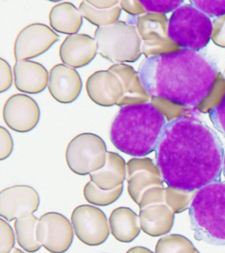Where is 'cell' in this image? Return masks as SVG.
<instances>
[{
	"label": "cell",
	"mask_w": 225,
	"mask_h": 253,
	"mask_svg": "<svg viewBox=\"0 0 225 253\" xmlns=\"http://www.w3.org/2000/svg\"><path fill=\"white\" fill-rule=\"evenodd\" d=\"M223 173H224V176L225 177V153L224 156V161H223Z\"/></svg>",
	"instance_id": "obj_39"
},
{
	"label": "cell",
	"mask_w": 225,
	"mask_h": 253,
	"mask_svg": "<svg viewBox=\"0 0 225 253\" xmlns=\"http://www.w3.org/2000/svg\"><path fill=\"white\" fill-rule=\"evenodd\" d=\"M98 53L112 63L134 62L141 55V41L133 25L118 21L94 32Z\"/></svg>",
	"instance_id": "obj_6"
},
{
	"label": "cell",
	"mask_w": 225,
	"mask_h": 253,
	"mask_svg": "<svg viewBox=\"0 0 225 253\" xmlns=\"http://www.w3.org/2000/svg\"><path fill=\"white\" fill-rule=\"evenodd\" d=\"M13 149V138L8 130L0 126V160L8 158Z\"/></svg>",
	"instance_id": "obj_33"
},
{
	"label": "cell",
	"mask_w": 225,
	"mask_h": 253,
	"mask_svg": "<svg viewBox=\"0 0 225 253\" xmlns=\"http://www.w3.org/2000/svg\"><path fill=\"white\" fill-rule=\"evenodd\" d=\"M71 221L77 237L89 246L101 245L109 236V225L105 213L94 206L77 207L72 211Z\"/></svg>",
	"instance_id": "obj_8"
},
{
	"label": "cell",
	"mask_w": 225,
	"mask_h": 253,
	"mask_svg": "<svg viewBox=\"0 0 225 253\" xmlns=\"http://www.w3.org/2000/svg\"><path fill=\"white\" fill-rule=\"evenodd\" d=\"M86 90L92 102L103 107L117 105L124 94L119 77L108 70L92 73L87 81Z\"/></svg>",
	"instance_id": "obj_14"
},
{
	"label": "cell",
	"mask_w": 225,
	"mask_h": 253,
	"mask_svg": "<svg viewBox=\"0 0 225 253\" xmlns=\"http://www.w3.org/2000/svg\"><path fill=\"white\" fill-rule=\"evenodd\" d=\"M209 115L215 128L225 136V93L219 104L209 110Z\"/></svg>",
	"instance_id": "obj_32"
},
{
	"label": "cell",
	"mask_w": 225,
	"mask_h": 253,
	"mask_svg": "<svg viewBox=\"0 0 225 253\" xmlns=\"http://www.w3.org/2000/svg\"><path fill=\"white\" fill-rule=\"evenodd\" d=\"M145 11L153 13H168L180 7L181 0H142L140 1Z\"/></svg>",
	"instance_id": "obj_28"
},
{
	"label": "cell",
	"mask_w": 225,
	"mask_h": 253,
	"mask_svg": "<svg viewBox=\"0 0 225 253\" xmlns=\"http://www.w3.org/2000/svg\"><path fill=\"white\" fill-rule=\"evenodd\" d=\"M126 253H154L149 249L143 247H134L130 249Z\"/></svg>",
	"instance_id": "obj_37"
},
{
	"label": "cell",
	"mask_w": 225,
	"mask_h": 253,
	"mask_svg": "<svg viewBox=\"0 0 225 253\" xmlns=\"http://www.w3.org/2000/svg\"><path fill=\"white\" fill-rule=\"evenodd\" d=\"M39 205V194L31 186H13L0 193V215L7 221L33 215Z\"/></svg>",
	"instance_id": "obj_11"
},
{
	"label": "cell",
	"mask_w": 225,
	"mask_h": 253,
	"mask_svg": "<svg viewBox=\"0 0 225 253\" xmlns=\"http://www.w3.org/2000/svg\"><path fill=\"white\" fill-rule=\"evenodd\" d=\"M117 75L123 85L124 94L116 106H130L145 102L147 92L142 86L138 73L133 67L124 63H118L108 69Z\"/></svg>",
	"instance_id": "obj_20"
},
{
	"label": "cell",
	"mask_w": 225,
	"mask_h": 253,
	"mask_svg": "<svg viewBox=\"0 0 225 253\" xmlns=\"http://www.w3.org/2000/svg\"><path fill=\"white\" fill-rule=\"evenodd\" d=\"M142 230L151 237L167 234L173 228L175 213L165 203L153 204L139 210Z\"/></svg>",
	"instance_id": "obj_18"
},
{
	"label": "cell",
	"mask_w": 225,
	"mask_h": 253,
	"mask_svg": "<svg viewBox=\"0 0 225 253\" xmlns=\"http://www.w3.org/2000/svg\"><path fill=\"white\" fill-rule=\"evenodd\" d=\"M197 192L167 187L165 188V203L174 213L182 212L188 209Z\"/></svg>",
	"instance_id": "obj_27"
},
{
	"label": "cell",
	"mask_w": 225,
	"mask_h": 253,
	"mask_svg": "<svg viewBox=\"0 0 225 253\" xmlns=\"http://www.w3.org/2000/svg\"><path fill=\"white\" fill-rule=\"evenodd\" d=\"M38 222L39 219L33 214L15 219L14 227L17 243L27 253L37 252L42 247L37 238Z\"/></svg>",
	"instance_id": "obj_23"
},
{
	"label": "cell",
	"mask_w": 225,
	"mask_h": 253,
	"mask_svg": "<svg viewBox=\"0 0 225 253\" xmlns=\"http://www.w3.org/2000/svg\"><path fill=\"white\" fill-rule=\"evenodd\" d=\"M166 124L165 116L152 103L121 107L110 125V141L124 154L143 157L155 151Z\"/></svg>",
	"instance_id": "obj_3"
},
{
	"label": "cell",
	"mask_w": 225,
	"mask_h": 253,
	"mask_svg": "<svg viewBox=\"0 0 225 253\" xmlns=\"http://www.w3.org/2000/svg\"><path fill=\"white\" fill-rule=\"evenodd\" d=\"M123 191L124 185L119 186L115 189L105 191L100 189L90 181L85 185L84 195L89 203L98 207H106L115 203L121 197Z\"/></svg>",
	"instance_id": "obj_25"
},
{
	"label": "cell",
	"mask_w": 225,
	"mask_h": 253,
	"mask_svg": "<svg viewBox=\"0 0 225 253\" xmlns=\"http://www.w3.org/2000/svg\"><path fill=\"white\" fill-rule=\"evenodd\" d=\"M127 166L125 160L114 152H107L105 165L90 174V181L100 189L109 191L123 185Z\"/></svg>",
	"instance_id": "obj_19"
},
{
	"label": "cell",
	"mask_w": 225,
	"mask_h": 253,
	"mask_svg": "<svg viewBox=\"0 0 225 253\" xmlns=\"http://www.w3.org/2000/svg\"><path fill=\"white\" fill-rule=\"evenodd\" d=\"M9 253H25L23 252V251L20 250V249H19L17 248H14Z\"/></svg>",
	"instance_id": "obj_38"
},
{
	"label": "cell",
	"mask_w": 225,
	"mask_h": 253,
	"mask_svg": "<svg viewBox=\"0 0 225 253\" xmlns=\"http://www.w3.org/2000/svg\"><path fill=\"white\" fill-rule=\"evenodd\" d=\"M119 5L122 10L131 15H137L143 11H145L140 1L122 0L119 2Z\"/></svg>",
	"instance_id": "obj_35"
},
{
	"label": "cell",
	"mask_w": 225,
	"mask_h": 253,
	"mask_svg": "<svg viewBox=\"0 0 225 253\" xmlns=\"http://www.w3.org/2000/svg\"><path fill=\"white\" fill-rule=\"evenodd\" d=\"M137 73L149 96L197 107L210 94L218 70L204 53L181 49L148 56Z\"/></svg>",
	"instance_id": "obj_2"
},
{
	"label": "cell",
	"mask_w": 225,
	"mask_h": 253,
	"mask_svg": "<svg viewBox=\"0 0 225 253\" xmlns=\"http://www.w3.org/2000/svg\"><path fill=\"white\" fill-rule=\"evenodd\" d=\"M17 90L27 94H38L48 84V71L43 65L31 60L17 61L13 67Z\"/></svg>",
	"instance_id": "obj_17"
},
{
	"label": "cell",
	"mask_w": 225,
	"mask_h": 253,
	"mask_svg": "<svg viewBox=\"0 0 225 253\" xmlns=\"http://www.w3.org/2000/svg\"><path fill=\"white\" fill-rule=\"evenodd\" d=\"M62 62L73 68H80L91 62L98 53L96 40L85 34L69 35L60 45Z\"/></svg>",
	"instance_id": "obj_16"
},
{
	"label": "cell",
	"mask_w": 225,
	"mask_h": 253,
	"mask_svg": "<svg viewBox=\"0 0 225 253\" xmlns=\"http://www.w3.org/2000/svg\"><path fill=\"white\" fill-rule=\"evenodd\" d=\"M59 37L45 24L33 23L27 26L15 39V59L17 61L29 60L43 54L58 41Z\"/></svg>",
	"instance_id": "obj_10"
},
{
	"label": "cell",
	"mask_w": 225,
	"mask_h": 253,
	"mask_svg": "<svg viewBox=\"0 0 225 253\" xmlns=\"http://www.w3.org/2000/svg\"><path fill=\"white\" fill-rule=\"evenodd\" d=\"M128 192L138 205L142 194L153 186H163L161 171L149 158H134L126 164Z\"/></svg>",
	"instance_id": "obj_13"
},
{
	"label": "cell",
	"mask_w": 225,
	"mask_h": 253,
	"mask_svg": "<svg viewBox=\"0 0 225 253\" xmlns=\"http://www.w3.org/2000/svg\"><path fill=\"white\" fill-rule=\"evenodd\" d=\"M13 83V75L10 65L3 58L0 59V92L3 93L10 88Z\"/></svg>",
	"instance_id": "obj_34"
},
{
	"label": "cell",
	"mask_w": 225,
	"mask_h": 253,
	"mask_svg": "<svg viewBox=\"0 0 225 253\" xmlns=\"http://www.w3.org/2000/svg\"><path fill=\"white\" fill-rule=\"evenodd\" d=\"M88 3L98 9H108L115 7L119 4L118 0H92L88 1Z\"/></svg>",
	"instance_id": "obj_36"
},
{
	"label": "cell",
	"mask_w": 225,
	"mask_h": 253,
	"mask_svg": "<svg viewBox=\"0 0 225 253\" xmlns=\"http://www.w3.org/2000/svg\"><path fill=\"white\" fill-rule=\"evenodd\" d=\"M165 203V188L161 186H153L146 190L140 198L139 210L153 204Z\"/></svg>",
	"instance_id": "obj_31"
},
{
	"label": "cell",
	"mask_w": 225,
	"mask_h": 253,
	"mask_svg": "<svg viewBox=\"0 0 225 253\" xmlns=\"http://www.w3.org/2000/svg\"><path fill=\"white\" fill-rule=\"evenodd\" d=\"M191 5L211 17H219L225 15V0H193Z\"/></svg>",
	"instance_id": "obj_29"
},
{
	"label": "cell",
	"mask_w": 225,
	"mask_h": 253,
	"mask_svg": "<svg viewBox=\"0 0 225 253\" xmlns=\"http://www.w3.org/2000/svg\"><path fill=\"white\" fill-rule=\"evenodd\" d=\"M3 118L11 130L18 132H29L39 124L40 108L36 101L28 95L14 94L5 103Z\"/></svg>",
	"instance_id": "obj_12"
},
{
	"label": "cell",
	"mask_w": 225,
	"mask_h": 253,
	"mask_svg": "<svg viewBox=\"0 0 225 253\" xmlns=\"http://www.w3.org/2000/svg\"><path fill=\"white\" fill-rule=\"evenodd\" d=\"M83 17L98 27H107L118 21L122 9L119 5L108 9H98L83 1L79 8Z\"/></svg>",
	"instance_id": "obj_24"
},
{
	"label": "cell",
	"mask_w": 225,
	"mask_h": 253,
	"mask_svg": "<svg viewBox=\"0 0 225 253\" xmlns=\"http://www.w3.org/2000/svg\"><path fill=\"white\" fill-rule=\"evenodd\" d=\"M110 231L116 240L122 243H131L141 231L139 218L130 208L118 207L112 211L109 217Z\"/></svg>",
	"instance_id": "obj_21"
},
{
	"label": "cell",
	"mask_w": 225,
	"mask_h": 253,
	"mask_svg": "<svg viewBox=\"0 0 225 253\" xmlns=\"http://www.w3.org/2000/svg\"><path fill=\"white\" fill-rule=\"evenodd\" d=\"M49 21L52 29L66 35H76L83 24L82 13L72 3L62 2L52 8Z\"/></svg>",
	"instance_id": "obj_22"
},
{
	"label": "cell",
	"mask_w": 225,
	"mask_h": 253,
	"mask_svg": "<svg viewBox=\"0 0 225 253\" xmlns=\"http://www.w3.org/2000/svg\"><path fill=\"white\" fill-rule=\"evenodd\" d=\"M212 33L210 17L192 5H181L170 18L169 37L183 49L202 50L209 44Z\"/></svg>",
	"instance_id": "obj_5"
},
{
	"label": "cell",
	"mask_w": 225,
	"mask_h": 253,
	"mask_svg": "<svg viewBox=\"0 0 225 253\" xmlns=\"http://www.w3.org/2000/svg\"><path fill=\"white\" fill-rule=\"evenodd\" d=\"M82 81L78 71L65 64L53 67L49 73L48 88L51 96L58 102H74L82 90Z\"/></svg>",
	"instance_id": "obj_15"
},
{
	"label": "cell",
	"mask_w": 225,
	"mask_h": 253,
	"mask_svg": "<svg viewBox=\"0 0 225 253\" xmlns=\"http://www.w3.org/2000/svg\"><path fill=\"white\" fill-rule=\"evenodd\" d=\"M38 242L51 253H64L74 240V228L65 215L48 212L41 215L37 227Z\"/></svg>",
	"instance_id": "obj_9"
},
{
	"label": "cell",
	"mask_w": 225,
	"mask_h": 253,
	"mask_svg": "<svg viewBox=\"0 0 225 253\" xmlns=\"http://www.w3.org/2000/svg\"><path fill=\"white\" fill-rule=\"evenodd\" d=\"M0 253H9L14 247L15 235L12 227L6 220L0 219Z\"/></svg>",
	"instance_id": "obj_30"
},
{
	"label": "cell",
	"mask_w": 225,
	"mask_h": 253,
	"mask_svg": "<svg viewBox=\"0 0 225 253\" xmlns=\"http://www.w3.org/2000/svg\"><path fill=\"white\" fill-rule=\"evenodd\" d=\"M199 253V251H197H197H196V253Z\"/></svg>",
	"instance_id": "obj_40"
},
{
	"label": "cell",
	"mask_w": 225,
	"mask_h": 253,
	"mask_svg": "<svg viewBox=\"0 0 225 253\" xmlns=\"http://www.w3.org/2000/svg\"><path fill=\"white\" fill-rule=\"evenodd\" d=\"M189 213L195 238L225 244V182H213L198 190Z\"/></svg>",
	"instance_id": "obj_4"
},
{
	"label": "cell",
	"mask_w": 225,
	"mask_h": 253,
	"mask_svg": "<svg viewBox=\"0 0 225 253\" xmlns=\"http://www.w3.org/2000/svg\"><path fill=\"white\" fill-rule=\"evenodd\" d=\"M224 156L216 132L187 116L167 123L155 150L164 182L168 187L188 191L220 181Z\"/></svg>",
	"instance_id": "obj_1"
},
{
	"label": "cell",
	"mask_w": 225,
	"mask_h": 253,
	"mask_svg": "<svg viewBox=\"0 0 225 253\" xmlns=\"http://www.w3.org/2000/svg\"><path fill=\"white\" fill-rule=\"evenodd\" d=\"M107 148L100 136L90 132L75 136L67 146L66 160L69 168L79 175H86L105 165Z\"/></svg>",
	"instance_id": "obj_7"
},
{
	"label": "cell",
	"mask_w": 225,
	"mask_h": 253,
	"mask_svg": "<svg viewBox=\"0 0 225 253\" xmlns=\"http://www.w3.org/2000/svg\"><path fill=\"white\" fill-rule=\"evenodd\" d=\"M196 251L191 241L179 234L161 237L155 247V253H195Z\"/></svg>",
	"instance_id": "obj_26"
}]
</instances>
